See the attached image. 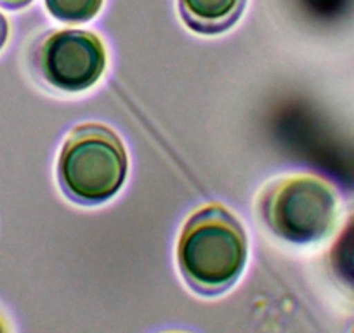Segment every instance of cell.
Masks as SVG:
<instances>
[{
    "label": "cell",
    "mask_w": 354,
    "mask_h": 333,
    "mask_svg": "<svg viewBox=\"0 0 354 333\" xmlns=\"http://www.w3.org/2000/svg\"><path fill=\"white\" fill-rule=\"evenodd\" d=\"M0 330H2V326H0Z\"/></svg>",
    "instance_id": "cell-10"
},
{
    "label": "cell",
    "mask_w": 354,
    "mask_h": 333,
    "mask_svg": "<svg viewBox=\"0 0 354 333\" xmlns=\"http://www.w3.org/2000/svg\"><path fill=\"white\" fill-rule=\"evenodd\" d=\"M32 0H0V4L6 6L9 9H16V8H23V6L30 4Z\"/></svg>",
    "instance_id": "cell-9"
},
{
    "label": "cell",
    "mask_w": 354,
    "mask_h": 333,
    "mask_svg": "<svg viewBox=\"0 0 354 333\" xmlns=\"http://www.w3.org/2000/svg\"><path fill=\"white\" fill-rule=\"evenodd\" d=\"M247 0H179L186 25L198 33L226 32L238 21Z\"/></svg>",
    "instance_id": "cell-5"
},
{
    "label": "cell",
    "mask_w": 354,
    "mask_h": 333,
    "mask_svg": "<svg viewBox=\"0 0 354 333\" xmlns=\"http://www.w3.org/2000/svg\"><path fill=\"white\" fill-rule=\"evenodd\" d=\"M8 21H6V18L2 15H0V49H2V46L6 44V39H8Z\"/></svg>",
    "instance_id": "cell-8"
},
{
    "label": "cell",
    "mask_w": 354,
    "mask_h": 333,
    "mask_svg": "<svg viewBox=\"0 0 354 333\" xmlns=\"http://www.w3.org/2000/svg\"><path fill=\"white\" fill-rule=\"evenodd\" d=\"M47 11L64 23H84L100 12L103 0H46Z\"/></svg>",
    "instance_id": "cell-6"
},
{
    "label": "cell",
    "mask_w": 354,
    "mask_h": 333,
    "mask_svg": "<svg viewBox=\"0 0 354 333\" xmlns=\"http://www.w3.org/2000/svg\"><path fill=\"white\" fill-rule=\"evenodd\" d=\"M261 212L277 236L292 243H315L335 227L339 198L335 189L322 179L292 178L266 193Z\"/></svg>",
    "instance_id": "cell-3"
},
{
    "label": "cell",
    "mask_w": 354,
    "mask_h": 333,
    "mask_svg": "<svg viewBox=\"0 0 354 333\" xmlns=\"http://www.w3.org/2000/svg\"><path fill=\"white\" fill-rule=\"evenodd\" d=\"M332 266L335 273L354 288V217L332 248Z\"/></svg>",
    "instance_id": "cell-7"
},
{
    "label": "cell",
    "mask_w": 354,
    "mask_h": 333,
    "mask_svg": "<svg viewBox=\"0 0 354 333\" xmlns=\"http://www.w3.org/2000/svg\"><path fill=\"white\" fill-rule=\"evenodd\" d=\"M127 175V155L113 131L100 124L75 129L57 163L63 191L80 203H101L117 195Z\"/></svg>",
    "instance_id": "cell-2"
},
{
    "label": "cell",
    "mask_w": 354,
    "mask_h": 333,
    "mask_svg": "<svg viewBox=\"0 0 354 333\" xmlns=\"http://www.w3.org/2000/svg\"><path fill=\"white\" fill-rule=\"evenodd\" d=\"M247 236L223 207L196 212L179 240L177 260L189 287L203 295H217L240 278L247 263Z\"/></svg>",
    "instance_id": "cell-1"
},
{
    "label": "cell",
    "mask_w": 354,
    "mask_h": 333,
    "mask_svg": "<svg viewBox=\"0 0 354 333\" xmlns=\"http://www.w3.org/2000/svg\"><path fill=\"white\" fill-rule=\"evenodd\" d=\"M39 68L50 86L68 93L93 87L106 68L104 46L91 32L63 30L47 37L39 53Z\"/></svg>",
    "instance_id": "cell-4"
}]
</instances>
